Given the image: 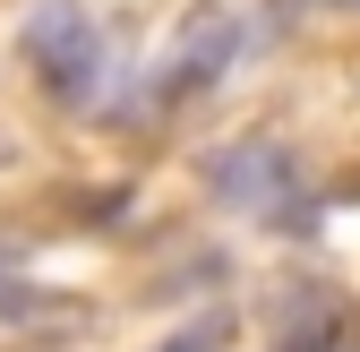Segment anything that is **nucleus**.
<instances>
[{
	"instance_id": "obj_1",
	"label": "nucleus",
	"mask_w": 360,
	"mask_h": 352,
	"mask_svg": "<svg viewBox=\"0 0 360 352\" xmlns=\"http://www.w3.org/2000/svg\"><path fill=\"white\" fill-rule=\"evenodd\" d=\"M26 69L43 77L52 103H86L103 86V26L77 9V0H43L26 18Z\"/></svg>"
},
{
	"instance_id": "obj_2",
	"label": "nucleus",
	"mask_w": 360,
	"mask_h": 352,
	"mask_svg": "<svg viewBox=\"0 0 360 352\" xmlns=\"http://www.w3.org/2000/svg\"><path fill=\"white\" fill-rule=\"evenodd\" d=\"M206 181L223 206H240V215H275V224H300V163L275 146V138H240V146H223L206 163Z\"/></svg>"
},
{
	"instance_id": "obj_3",
	"label": "nucleus",
	"mask_w": 360,
	"mask_h": 352,
	"mask_svg": "<svg viewBox=\"0 0 360 352\" xmlns=\"http://www.w3.org/2000/svg\"><path fill=\"white\" fill-rule=\"evenodd\" d=\"M232 61H240V18L223 9V0H198V9L180 18L163 69H155V95H163V103H198Z\"/></svg>"
},
{
	"instance_id": "obj_4",
	"label": "nucleus",
	"mask_w": 360,
	"mask_h": 352,
	"mask_svg": "<svg viewBox=\"0 0 360 352\" xmlns=\"http://www.w3.org/2000/svg\"><path fill=\"white\" fill-rule=\"evenodd\" d=\"M275 352H360V301L343 284H283L266 310Z\"/></svg>"
},
{
	"instance_id": "obj_5",
	"label": "nucleus",
	"mask_w": 360,
	"mask_h": 352,
	"mask_svg": "<svg viewBox=\"0 0 360 352\" xmlns=\"http://www.w3.org/2000/svg\"><path fill=\"white\" fill-rule=\"evenodd\" d=\"M223 344H232V310H206L198 327H180V335H163L155 352H223Z\"/></svg>"
},
{
	"instance_id": "obj_6",
	"label": "nucleus",
	"mask_w": 360,
	"mask_h": 352,
	"mask_svg": "<svg viewBox=\"0 0 360 352\" xmlns=\"http://www.w3.org/2000/svg\"><path fill=\"white\" fill-rule=\"evenodd\" d=\"M343 9H360V0H343Z\"/></svg>"
}]
</instances>
